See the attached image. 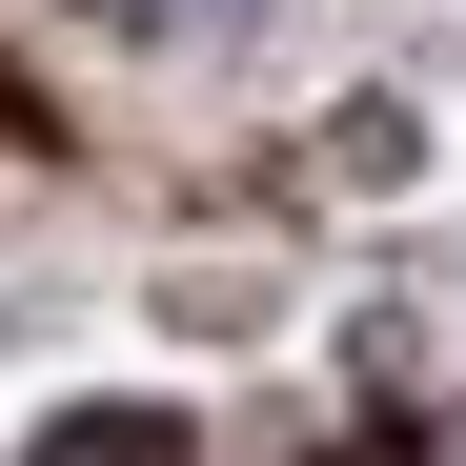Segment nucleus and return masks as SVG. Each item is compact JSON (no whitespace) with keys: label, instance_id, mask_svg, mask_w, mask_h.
Returning <instances> with one entry per match:
<instances>
[{"label":"nucleus","instance_id":"1","mask_svg":"<svg viewBox=\"0 0 466 466\" xmlns=\"http://www.w3.org/2000/svg\"><path fill=\"white\" fill-rule=\"evenodd\" d=\"M21 466H203V446H183L163 406H61V426H41Z\"/></svg>","mask_w":466,"mask_h":466},{"label":"nucleus","instance_id":"2","mask_svg":"<svg viewBox=\"0 0 466 466\" xmlns=\"http://www.w3.org/2000/svg\"><path fill=\"white\" fill-rule=\"evenodd\" d=\"M102 21H142V41H203V21H244V0H102Z\"/></svg>","mask_w":466,"mask_h":466}]
</instances>
